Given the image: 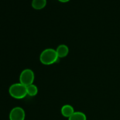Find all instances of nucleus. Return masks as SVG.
<instances>
[{"label":"nucleus","mask_w":120,"mask_h":120,"mask_svg":"<svg viewBox=\"0 0 120 120\" xmlns=\"http://www.w3.org/2000/svg\"><path fill=\"white\" fill-rule=\"evenodd\" d=\"M69 120H87V117L83 112L76 111L69 117Z\"/></svg>","instance_id":"nucleus-8"},{"label":"nucleus","mask_w":120,"mask_h":120,"mask_svg":"<svg viewBox=\"0 0 120 120\" xmlns=\"http://www.w3.org/2000/svg\"><path fill=\"white\" fill-rule=\"evenodd\" d=\"M9 117V120H25V112L22 108L16 107L12 109Z\"/></svg>","instance_id":"nucleus-4"},{"label":"nucleus","mask_w":120,"mask_h":120,"mask_svg":"<svg viewBox=\"0 0 120 120\" xmlns=\"http://www.w3.org/2000/svg\"><path fill=\"white\" fill-rule=\"evenodd\" d=\"M59 1H60V2H69L70 0H58Z\"/></svg>","instance_id":"nucleus-10"},{"label":"nucleus","mask_w":120,"mask_h":120,"mask_svg":"<svg viewBox=\"0 0 120 120\" xmlns=\"http://www.w3.org/2000/svg\"><path fill=\"white\" fill-rule=\"evenodd\" d=\"M59 58H63L68 56L69 53V48L65 45H60L56 50Z\"/></svg>","instance_id":"nucleus-5"},{"label":"nucleus","mask_w":120,"mask_h":120,"mask_svg":"<svg viewBox=\"0 0 120 120\" xmlns=\"http://www.w3.org/2000/svg\"><path fill=\"white\" fill-rule=\"evenodd\" d=\"M46 0H32V7L36 10H40L43 9L46 5Z\"/></svg>","instance_id":"nucleus-7"},{"label":"nucleus","mask_w":120,"mask_h":120,"mask_svg":"<svg viewBox=\"0 0 120 120\" xmlns=\"http://www.w3.org/2000/svg\"><path fill=\"white\" fill-rule=\"evenodd\" d=\"M27 90V94L30 96H36L38 92V89L36 86L34 84H30L26 87Z\"/></svg>","instance_id":"nucleus-9"},{"label":"nucleus","mask_w":120,"mask_h":120,"mask_svg":"<svg viewBox=\"0 0 120 120\" xmlns=\"http://www.w3.org/2000/svg\"><path fill=\"white\" fill-rule=\"evenodd\" d=\"M9 93L13 98L22 99L28 95L26 86L20 83L12 84L9 89Z\"/></svg>","instance_id":"nucleus-2"},{"label":"nucleus","mask_w":120,"mask_h":120,"mask_svg":"<svg viewBox=\"0 0 120 120\" xmlns=\"http://www.w3.org/2000/svg\"><path fill=\"white\" fill-rule=\"evenodd\" d=\"M73 107L71 105L66 104V105H63L61 109V112L63 117L69 118L75 112Z\"/></svg>","instance_id":"nucleus-6"},{"label":"nucleus","mask_w":120,"mask_h":120,"mask_svg":"<svg viewBox=\"0 0 120 120\" xmlns=\"http://www.w3.org/2000/svg\"><path fill=\"white\" fill-rule=\"evenodd\" d=\"M35 79L34 73L31 69H26L23 70L21 72L19 76L20 83L25 86L32 84Z\"/></svg>","instance_id":"nucleus-3"},{"label":"nucleus","mask_w":120,"mask_h":120,"mask_svg":"<svg viewBox=\"0 0 120 120\" xmlns=\"http://www.w3.org/2000/svg\"><path fill=\"white\" fill-rule=\"evenodd\" d=\"M56 50L53 49H46L43 50L40 55V61L45 65H50L55 63L58 59Z\"/></svg>","instance_id":"nucleus-1"}]
</instances>
